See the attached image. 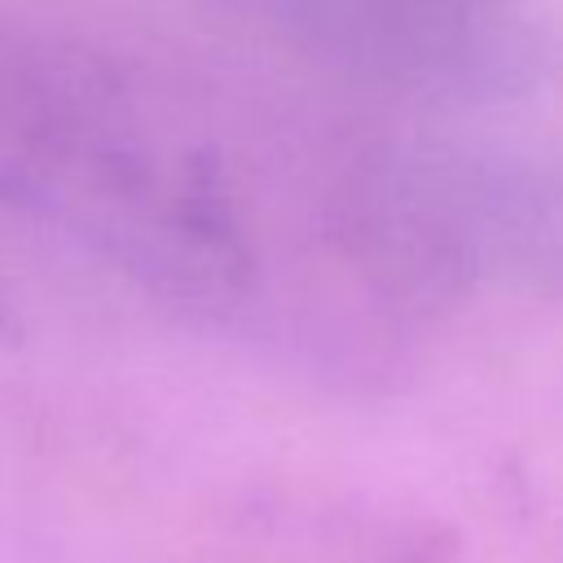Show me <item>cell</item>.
I'll return each instance as SVG.
<instances>
[{"label": "cell", "mask_w": 563, "mask_h": 563, "mask_svg": "<svg viewBox=\"0 0 563 563\" xmlns=\"http://www.w3.org/2000/svg\"><path fill=\"white\" fill-rule=\"evenodd\" d=\"M356 238L409 308L457 295L563 303V154L471 136H361Z\"/></svg>", "instance_id": "cell-1"}, {"label": "cell", "mask_w": 563, "mask_h": 563, "mask_svg": "<svg viewBox=\"0 0 563 563\" xmlns=\"http://www.w3.org/2000/svg\"><path fill=\"white\" fill-rule=\"evenodd\" d=\"M299 57L435 106L528 97L550 35L523 0H220Z\"/></svg>", "instance_id": "cell-2"}]
</instances>
